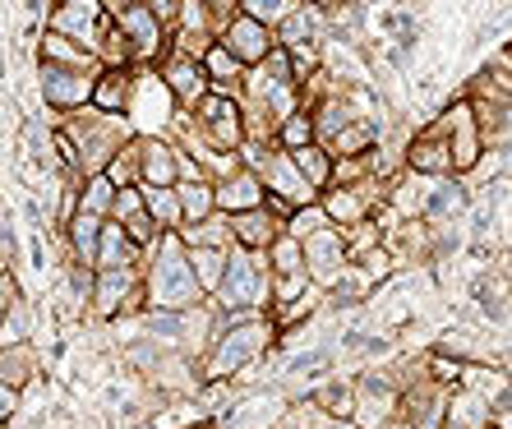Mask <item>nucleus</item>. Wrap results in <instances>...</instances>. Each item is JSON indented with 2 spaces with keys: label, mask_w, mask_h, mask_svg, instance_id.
<instances>
[{
  "label": "nucleus",
  "mask_w": 512,
  "mask_h": 429,
  "mask_svg": "<svg viewBox=\"0 0 512 429\" xmlns=\"http://www.w3.org/2000/svg\"><path fill=\"white\" fill-rule=\"evenodd\" d=\"M134 296H139V277H134V268H97L93 310L102 314V319L130 314L134 310Z\"/></svg>",
  "instance_id": "obj_20"
},
{
  "label": "nucleus",
  "mask_w": 512,
  "mask_h": 429,
  "mask_svg": "<svg viewBox=\"0 0 512 429\" xmlns=\"http://www.w3.org/2000/svg\"><path fill=\"white\" fill-rule=\"evenodd\" d=\"M116 14L102 5V0H51L47 5V28L51 33H65L74 42H84L88 51H102Z\"/></svg>",
  "instance_id": "obj_7"
},
{
  "label": "nucleus",
  "mask_w": 512,
  "mask_h": 429,
  "mask_svg": "<svg viewBox=\"0 0 512 429\" xmlns=\"http://www.w3.org/2000/svg\"><path fill=\"white\" fill-rule=\"evenodd\" d=\"M28 333V319H24V305H10L5 310V346H19Z\"/></svg>",
  "instance_id": "obj_42"
},
{
  "label": "nucleus",
  "mask_w": 512,
  "mask_h": 429,
  "mask_svg": "<svg viewBox=\"0 0 512 429\" xmlns=\"http://www.w3.org/2000/svg\"><path fill=\"white\" fill-rule=\"evenodd\" d=\"M268 203V185H263L259 171L240 167L236 176L217 180V208L222 213H250V208H263Z\"/></svg>",
  "instance_id": "obj_22"
},
{
  "label": "nucleus",
  "mask_w": 512,
  "mask_h": 429,
  "mask_svg": "<svg viewBox=\"0 0 512 429\" xmlns=\"http://www.w3.org/2000/svg\"><path fill=\"white\" fill-rule=\"evenodd\" d=\"M190 259H194V273H199L203 291H208V296H217V286H222V277H227L231 250H190Z\"/></svg>",
  "instance_id": "obj_36"
},
{
  "label": "nucleus",
  "mask_w": 512,
  "mask_h": 429,
  "mask_svg": "<svg viewBox=\"0 0 512 429\" xmlns=\"http://www.w3.org/2000/svg\"><path fill=\"white\" fill-rule=\"evenodd\" d=\"M273 342V323L268 319H254V314H227V328L217 333L213 342V356H208V379H231L240 374L245 365L268 351Z\"/></svg>",
  "instance_id": "obj_5"
},
{
  "label": "nucleus",
  "mask_w": 512,
  "mask_h": 429,
  "mask_svg": "<svg viewBox=\"0 0 512 429\" xmlns=\"http://www.w3.org/2000/svg\"><path fill=\"white\" fill-rule=\"evenodd\" d=\"M508 240H512V231H508Z\"/></svg>",
  "instance_id": "obj_52"
},
{
  "label": "nucleus",
  "mask_w": 512,
  "mask_h": 429,
  "mask_svg": "<svg viewBox=\"0 0 512 429\" xmlns=\"http://www.w3.org/2000/svg\"><path fill=\"white\" fill-rule=\"evenodd\" d=\"M397 402H402V397L393 393V383L379 379V374H365L356 388V416H351V425L356 429H388L397 416Z\"/></svg>",
  "instance_id": "obj_18"
},
{
  "label": "nucleus",
  "mask_w": 512,
  "mask_h": 429,
  "mask_svg": "<svg viewBox=\"0 0 512 429\" xmlns=\"http://www.w3.org/2000/svg\"><path fill=\"white\" fill-rule=\"evenodd\" d=\"M143 199H148V213L157 217V227L162 231L185 227V199H180V185H143Z\"/></svg>",
  "instance_id": "obj_30"
},
{
  "label": "nucleus",
  "mask_w": 512,
  "mask_h": 429,
  "mask_svg": "<svg viewBox=\"0 0 512 429\" xmlns=\"http://www.w3.org/2000/svg\"><path fill=\"white\" fill-rule=\"evenodd\" d=\"M208 5H217V10L227 14V19H231V14H236V10H240V0H208Z\"/></svg>",
  "instance_id": "obj_46"
},
{
  "label": "nucleus",
  "mask_w": 512,
  "mask_h": 429,
  "mask_svg": "<svg viewBox=\"0 0 512 429\" xmlns=\"http://www.w3.org/2000/svg\"><path fill=\"white\" fill-rule=\"evenodd\" d=\"M305 268L319 286H333L337 277L351 268V245H346V231L342 227H323L305 240Z\"/></svg>",
  "instance_id": "obj_14"
},
{
  "label": "nucleus",
  "mask_w": 512,
  "mask_h": 429,
  "mask_svg": "<svg viewBox=\"0 0 512 429\" xmlns=\"http://www.w3.org/2000/svg\"><path fill=\"white\" fill-rule=\"evenodd\" d=\"M180 97L176 88L167 84V74L157 65H134V88H130V102H125V116H130L134 134L139 139H171L180 120Z\"/></svg>",
  "instance_id": "obj_3"
},
{
  "label": "nucleus",
  "mask_w": 512,
  "mask_h": 429,
  "mask_svg": "<svg viewBox=\"0 0 512 429\" xmlns=\"http://www.w3.org/2000/svg\"><path fill=\"white\" fill-rule=\"evenodd\" d=\"M134 263H143V250L134 245V236L125 227H120L116 217L107 222V231H102V250H97V268H134Z\"/></svg>",
  "instance_id": "obj_28"
},
{
  "label": "nucleus",
  "mask_w": 512,
  "mask_h": 429,
  "mask_svg": "<svg viewBox=\"0 0 512 429\" xmlns=\"http://www.w3.org/2000/svg\"><path fill=\"white\" fill-rule=\"evenodd\" d=\"M277 42H282V47H291V51H300V47H328V42H333V19H328V10H323V5L300 0L296 10L277 24Z\"/></svg>",
  "instance_id": "obj_15"
},
{
  "label": "nucleus",
  "mask_w": 512,
  "mask_h": 429,
  "mask_svg": "<svg viewBox=\"0 0 512 429\" xmlns=\"http://www.w3.org/2000/svg\"><path fill=\"white\" fill-rule=\"evenodd\" d=\"M263 185L273 194H282V199H291L296 208H305V203H319L323 194L310 185V176L300 171V162H296V153L291 148H282V143H273V153H268V162H263Z\"/></svg>",
  "instance_id": "obj_13"
},
{
  "label": "nucleus",
  "mask_w": 512,
  "mask_h": 429,
  "mask_svg": "<svg viewBox=\"0 0 512 429\" xmlns=\"http://www.w3.org/2000/svg\"><path fill=\"white\" fill-rule=\"evenodd\" d=\"M116 199H120V185L102 171V176H88L84 185H79V208L84 213H97V217H111L116 213Z\"/></svg>",
  "instance_id": "obj_31"
},
{
  "label": "nucleus",
  "mask_w": 512,
  "mask_h": 429,
  "mask_svg": "<svg viewBox=\"0 0 512 429\" xmlns=\"http://www.w3.org/2000/svg\"><path fill=\"white\" fill-rule=\"evenodd\" d=\"M111 217H97V213H79L65 222V236H70V250L79 263H88V268H97V250H102V231H107Z\"/></svg>",
  "instance_id": "obj_27"
},
{
  "label": "nucleus",
  "mask_w": 512,
  "mask_h": 429,
  "mask_svg": "<svg viewBox=\"0 0 512 429\" xmlns=\"http://www.w3.org/2000/svg\"><path fill=\"white\" fill-rule=\"evenodd\" d=\"M323 360H328V351H305V356L291 360V374H314Z\"/></svg>",
  "instance_id": "obj_43"
},
{
  "label": "nucleus",
  "mask_w": 512,
  "mask_h": 429,
  "mask_svg": "<svg viewBox=\"0 0 512 429\" xmlns=\"http://www.w3.org/2000/svg\"><path fill=\"white\" fill-rule=\"evenodd\" d=\"M319 406L328 411V416L351 420L356 416V388H346V383H328V388L319 393Z\"/></svg>",
  "instance_id": "obj_39"
},
{
  "label": "nucleus",
  "mask_w": 512,
  "mask_h": 429,
  "mask_svg": "<svg viewBox=\"0 0 512 429\" xmlns=\"http://www.w3.org/2000/svg\"><path fill=\"white\" fill-rule=\"evenodd\" d=\"M277 143H282V148H291V153H296V148H310V143H319V125H314V111L300 107L296 116H291L282 130H277Z\"/></svg>",
  "instance_id": "obj_35"
},
{
  "label": "nucleus",
  "mask_w": 512,
  "mask_h": 429,
  "mask_svg": "<svg viewBox=\"0 0 512 429\" xmlns=\"http://www.w3.org/2000/svg\"><path fill=\"white\" fill-rule=\"evenodd\" d=\"M388 429H416V425H411V420H406V425H388Z\"/></svg>",
  "instance_id": "obj_49"
},
{
  "label": "nucleus",
  "mask_w": 512,
  "mask_h": 429,
  "mask_svg": "<svg viewBox=\"0 0 512 429\" xmlns=\"http://www.w3.org/2000/svg\"><path fill=\"white\" fill-rule=\"evenodd\" d=\"M37 93L56 116L65 111H84L97 93V74L93 70H65V65H47L37 60Z\"/></svg>",
  "instance_id": "obj_10"
},
{
  "label": "nucleus",
  "mask_w": 512,
  "mask_h": 429,
  "mask_svg": "<svg viewBox=\"0 0 512 429\" xmlns=\"http://www.w3.org/2000/svg\"><path fill=\"white\" fill-rule=\"evenodd\" d=\"M310 5H323V10H337V5H346V0H310Z\"/></svg>",
  "instance_id": "obj_48"
},
{
  "label": "nucleus",
  "mask_w": 512,
  "mask_h": 429,
  "mask_svg": "<svg viewBox=\"0 0 512 429\" xmlns=\"http://www.w3.org/2000/svg\"><path fill=\"white\" fill-rule=\"evenodd\" d=\"M296 162H300V171L310 176V185L314 190H333V176H337V157L323 148V143H310V148H296Z\"/></svg>",
  "instance_id": "obj_32"
},
{
  "label": "nucleus",
  "mask_w": 512,
  "mask_h": 429,
  "mask_svg": "<svg viewBox=\"0 0 512 429\" xmlns=\"http://www.w3.org/2000/svg\"><path fill=\"white\" fill-rule=\"evenodd\" d=\"M102 5H107L111 14H120V10H125V5H139V0H102Z\"/></svg>",
  "instance_id": "obj_47"
},
{
  "label": "nucleus",
  "mask_w": 512,
  "mask_h": 429,
  "mask_svg": "<svg viewBox=\"0 0 512 429\" xmlns=\"http://www.w3.org/2000/svg\"><path fill=\"white\" fill-rule=\"evenodd\" d=\"M130 88H134V65H107V70L97 74L93 107H102V111H125V102H130Z\"/></svg>",
  "instance_id": "obj_29"
},
{
  "label": "nucleus",
  "mask_w": 512,
  "mask_h": 429,
  "mask_svg": "<svg viewBox=\"0 0 512 429\" xmlns=\"http://www.w3.org/2000/svg\"><path fill=\"white\" fill-rule=\"evenodd\" d=\"M406 167L420 171V176H457L453 148H448V139H443V130L434 120H429L425 130L411 134V143H406Z\"/></svg>",
  "instance_id": "obj_19"
},
{
  "label": "nucleus",
  "mask_w": 512,
  "mask_h": 429,
  "mask_svg": "<svg viewBox=\"0 0 512 429\" xmlns=\"http://www.w3.org/2000/svg\"><path fill=\"white\" fill-rule=\"evenodd\" d=\"M180 236L190 250H236V227H231V213H222V208L203 222H185Z\"/></svg>",
  "instance_id": "obj_26"
},
{
  "label": "nucleus",
  "mask_w": 512,
  "mask_h": 429,
  "mask_svg": "<svg viewBox=\"0 0 512 429\" xmlns=\"http://www.w3.org/2000/svg\"><path fill=\"white\" fill-rule=\"evenodd\" d=\"M268 300H273V263H268V250L236 245L227 259V277L217 286L222 314H259V305H268Z\"/></svg>",
  "instance_id": "obj_4"
},
{
  "label": "nucleus",
  "mask_w": 512,
  "mask_h": 429,
  "mask_svg": "<svg viewBox=\"0 0 512 429\" xmlns=\"http://www.w3.org/2000/svg\"><path fill=\"white\" fill-rule=\"evenodd\" d=\"M231 227H236V245H245V250H273V240L286 231L282 217H273L268 208L231 213Z\"/></svg>",
  "instance_id": "obj_24"
},
{
  "label": "nucleus",
  "mask_w": 512,
  "mask_h": 429,
  "mask_svg": "<svg viewBox=\"0 0 512 429\" xmlns=\"http://www.w3.org/2000/svg\"><path fill=\"white\" fill-rule=\"evenodd\" d=\"M222 24L227 14L208 5V0H180L176 14H171V42L176 51H190V56H208L217 37H222Z\"/></svg>",
  "instance_id": "obj_11"
},
{
  "label": "nucleus",
  "mask_w": 512,
  "mask_h": 429,
  "mask_svg": "<svg viewBox=\"0 0 512 429\" xmlns=\"http://www.w3.org/2000/svg\"><path fill=\"white\" fill-rule=\"evenodd\" d=\"M328 19H333L337 42H360V33H365V10H360V0H346V5L328 10Z\"/></svg>",
  "instance_id": "obj_37"
},
{
  "label": "nucleus",
  "mask_w": 512,
  "mask_h": 429,
  "mask_svg": "<svg viewBox=\"0 0 512 429\" xmlns=\"http://www.w3.org/2000/svg\"><path fill=\"white\" fill-rule=\"evenodd\" d=\"M180 199H185V222H203L217 213V180H180Z\"/></svg>",
  "instance_id": "obj_33"
},
{
  "label": "nucleus",
  "mask_w": 512,
  "mask_h": 429,
  "mask_svg": "<svg viewBox=\"0 0 512 429\" xmlns=\"http://www.w3.org/2000/svg\"><path fill=\"white\" fill-rule=\"evenodd\" d=\"M471 203H476V194H471L466 176H434L429 180V199H425V217H420V222H429V227L462 222V217L471 213Z\"/></svg>",
  "instance_id": "obj_16"
},
{
  "label": "nucleus",
  "mask_w": 512,
  "mask_h": 429,
  "mask_svg": "<svg viewBox=\"0 0 512 429\" xmlns=\"http://www.w3.org/2000/svg\"><path fill=\"white\" fill-rule=\"evenodd\" d=\"M143 185H180V143L176 139H139Z\"/></svg>",
  "instance_id": "obj_23"
},
{
  "label": "nucleus",
  "mask_w": 512,
  "mask_h": 429,
  "mask_svg": "<svg viewBox=\"0 0 512 429\" xmlns=\"http://www.w3.org/2000/svg\"><path fill=\"white\" fill-rule=\"evenodd\" d=\"M494 153H499V167H503V176H512V143H508V148H494Z\"/></svg>",
  "instance_id": "obj_45"
},
{
  "label": "nucleus",
  "mask_w": 512,
  "mask_h": 429,
  "mask_svg": "<svg viewBox=\"0 0 512 429\" xmlns=\"http://www.w3.org/2000/svg\"><path fill=\"white\" fill-rule=\"evenodd\" d=\"M37 60L65 65V70H93V74L107 70L97 51H88L84 42H74V37H65V33H51V28H42V37H37Z\"/></svg>",
  "instance_id": "obj_21"
},
{
  "label": "nucleus",
  "mask_w": 512,
  "mask_h": 429,
  "mask_svg": "<svg viewBox=\"0 0 512 429\" xmlns=\"http://www.w3.org/2000/svg\"><path fill=\"white\" fill-rule=\"evenodd\" d=\"M199 130L213 139V148L222 153H240V143L250 139V120H245V97H227V93H208L194 107Z\"/></svg>",
  "instance_id": "obj_9"
},
{
  "label": "nucleus",
  "mask_w": 512,
  "mask_h": 429,
  "mask_svg": "<svg viewBox=\"0 0 512 429\" xmlns=\"http://www.w3.org/2000/svg\"><path fill=\"white\" fill-rule=\"evenodd\" d=\"M296 5H300V0H240V10L254 14V19H263V24H273V28L282 24Z\"/></svg>",
  "instance_id": "obj_40"
},
{
  "label": "nucleus",
  "mask_w": 512,
  "mask_h": 429,
  "mask_svg": "<svg viewBox=\"0 0 512 429\" xmlns=\"http://www.w3.org/2000/svg\"><path fill=\"white\" fill-rule=\"evenodd\" d=\"M268 263H273V277H291V273H310L305 268V240H296L291 231L273 240V250H268Z\"/></svg>",
  "instance_id": "obj_34"
},
{
  "label": "nucleus",
  "mask_w": 512,
  "mask_h": 429,
  "mask_svg": "<svg viewBox=\"0 0 512 429\" xmlns=\"http://www.w3.org/2000/svg\"><path fill=\"white\" fill-rule=\"evenodd\" d=\"M203 65H208V79H213V93H227V97H245V79H250V65H240L236 56H231L222 42H213L208 47V56H203Z\"/></svg>",
  "instance_id": "obj_25"
},
{
  "label": "nucleus",
  "mask_w": 512,
  "mask_h": 429,
  "mask_svg": "<svg viewBox=\"0 0 512 429\" xmlns=\"http://www.w3.org/2000/svg\"><path fill=\"white\" fill-rule=\"evenodd\" d=\"M143 296H148V310H194L203 305V282L194 273L190 245L180 231H167L148 250V282H143Z\"/></svg>",
  "instance_id": "obj_2"
},
{
  "label": "nucleus",
  "mask_w": 512,
  "mask_h": 429,
  "mask_svg": "<svg viewBox=\"0 0 512 429\" xmlns=\"http://www.w3.org/2000/svg\"><path fill=\"white\" fill-rule=\"evenodd\" d=\"M148 5H153V10H157V14H162V19H167V24H171V14H176V5H180V0H148Z\"/></svg>",
  "instance_id": "obj_44"
},
{
  "label": "nucleus",
  "mask_w": 512,
  "mask_h": 429,
  "mask_svg": "<svg viewBox=\"0 0 512 429\" xmlns=\"http://www.w3.org/2000/svg\"><path fill=\"white\" fill-rule=\"evenodd\" d=\"M434 125L443 130L448 148H453V167L457 176H476L480 162L489 157V143H485V130H480V111L471 97H457L453 107H443L434 116Z\"/></svg>",
  "instance_id": "obj_6"
},
{
  "label": "nucleus",
  "mask_w": 512,
  "mask_h": 429,
  "mask_svg": "<svg viewBox=\"0 0 512 429\" xmlns=\"http://www.w3.org/2000/svg\"><path fill=\"white\" fill-rule=\"evenodd\" d=\"M28 374H33V356L24 351V342H19V346H5V383H10V388H19Z\"/></svg>",
  "instance_id": "obj_41"
},
{
  "label": "nucleus",
  "mask_w": 512,
  "mask_h": 429,
  "mask_svg": "<svg viewBox=\"0 0 512 429\" xmlns=\"http://www.w3.org/2000/svg\"><path fill=\"white\" fill-rule=\"evenodd\" d=\"M134 139L139 134H134L125 111H102L93 102L84 111H65L56 120V157H60V167H65V176H74V180L102 176L120 157V148Z\"/></svg>",
  "instance_id": "obj_1"
},
{
  "label": "nucleus",
  "mask_w": 512,
  "mask_h": 429,
  "mask_svg": "<svg viewBox=\"0 0 512 429\" xmlns=\"http://www.w3.org/2000/svg\"><path fill=\"white\" fill-rule=\"evenodd\" d=\"M323 227H333V217H328L323 199H319V203H305V208H296V217L286 222V231H291L296 240H310L314 231H323Z\"/></svg>",
  "instance_id": "obj_38"
},
{
  "label": "nucleus",
  "mask_w": 512,
  "mask_h": 429,
  "mask_svg": "<svg viewBox=\"0 0 512 429\" xmlns=\"http://www.w3.org/2000/svg\"><path fill=\"white\" fill-rule=\"evenodd\" d=\"M489 429H499V425H489Z\"/></svg>",
  "instance_id": "obj_51"
},
{
  "label": "nucleus",
  "mask_w": 512,
  "mask_h": 429,
  "mask_svg": "<svg viewBox=\"0 0 512 429\" xmlns=\"http://www.w3.org/2000/svg\"><path fill=\"white\" fill-rule=\"evenodd\" d=\"M503 51H508V56H512V42H508V47H503Z\"/></svg>",
  "instance_id": "obj_50"
},
{
  "label": "nucleus",
  "mask_w": 512,
  "mask_h": 429,
  "mask_svg": "<svg viewBox=\"0 0 512 429\" xmlns=\"http://www.w3.org/2000/svg\"><path fill=\"white\" fill-rule=\"evenodd\" d=\"M157 70L167 74V84L176 88L180 107L194 111L203 102V97L213 93V79H208V65H203V56H190V51H171Z\"/></svg>",
  "instance_id": "obj_17"
},
{
  "label": "nucleus",
  "mask_w": 512,
  "mask_h": 429,
  "mask_svg": "<svg viewBox=\"0 0 512 429\" xmlns=\"http://www.w3.org/2000/svg\"><path fill=\"white\" fill-rule=\"evenodd\" d=\"M116 24H120V33L130 37L134 65H162V60L176 51V42H171V24L148 5V0L125 5V10L116 14Z\"/></svg>",
  "instance_id": "obj_8"
},
{
  "label": "nucleus",
  "mask_w": 512,
  "mask_h": 429,
  "mask_svg": "<svg viewBox=\"0 0 512 429\" xmlns=\"http://www.w3.org/2000/svg\"><path fill=\"white\" fill-rule=\"evenodd\" d=\"M222 47L231 51V56L240 60V65H263V60L273 56V47H277V28L273 24H263V19H254V14H245V10H236L222 24V37H217Z\"/></svg>",
  "instance_id": "obj_12"
}]
</instances>
